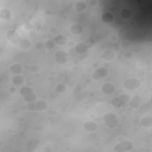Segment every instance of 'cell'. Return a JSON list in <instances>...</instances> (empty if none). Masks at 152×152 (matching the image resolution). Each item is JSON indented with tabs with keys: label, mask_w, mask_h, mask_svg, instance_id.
Instances as JSON below:
<instances>
[{
	"label": "cell",
	"mask_w": 152,
	"mask_h": 152,
	"mask_svg": "<svg viewBox=\"0 0 152 152\" xmlns=\"http://www.w3.org/2000/svg\"><path fill=\"white\" fill-rule=\"evenodd\" d=\"M131 96L126 93H122L112 97L110 100V104L115 108L119 109L125 106L129 102Z\"/></svg>",
	"instance_id": "6da1fadb"
},
{
	"label": "cell",
	"mask_w": 152,
	"mask_h": 152,
	"mask_svg": "<svg viewBox=\"0 0 152 152\" xmlns=\"http://www.w3.org/2000/svg\"><path fill=\"white\" fill-rule=\"evenodd\" d=\"M102 121L104 125L109 128H115L119 124V120L117 115L112 112H107L102 116Z\"/></svg>",
	"instance_id": "7a4b0ae2"
},
{
	"label": "cell",
	"mask_w": 152,
	"mask_h": 152,
	"mask_svg": "<svg viewBox=\"0 0 152 152\" xmlns=\"http://www.w3.org/2000/svg\"><path fill=\"white\" fill-rule=\"evenodd\" d=\"M26 107L27 110L31 112H43L48 109V103L45 100L38 99L36 102L27 103Z\"/></svg>",
	"instance_id": "3957f363"
},
{
	"label": "cell",
	"mask_w": 152,
	"mask_h": 152,
	"mask_svg": "<svg viewBox=\"0 0 152 152\" xmlns=\"http://www.w3.org/2000/svg\"><path fill=\"white\" fill-rule=\"evenodd\" d=\"M134 148V144L129 140H123L117 143L113 147V151L115 152H128L131 151Z\"/></svg>",
	"instance_id": "277c9868"
},
{
	"label": "cell",
	"mask_w": 152,
	"mask_h": 152,
	"mask_svg": "<svg viewBox=\"0 0 152 152\" xmlns=\"http://www.w3.org/2000/svg\"><path fill=\"white\" fill-rule=\"evenodd\" d=\"M141 84V81L139 78L133 77L125 80L123 83V87L126 90L132 91L140 88Z\"/></svg>",
	"instance_id": "5b68a950"
},
{
	"label": "cell",
	"mask_w": 152,
	"mask_h": 152,
	"mask_svg": "<svg viewBox=\"0 0 152 152\" xmlns=\"http://www.w3.org/2000/svg\"><path fill=\"white\" fill-rule=\"evenodd\" d=\"M5 37L8 41L13 45H18L22 39L18 32L14 28L10 29L7 31L5 33Z\"/></svg>",
	"instance_id": "8992f818"
},
{
	"label": "cell",
	"mask_w": 152,
	"mask_h": 152,
	"mask_svg": "<svg viewBox=\"0 0 152 152\" xmlns=\"http://www.w3.org/2000/svg\"><path fill=\"white\" fill-rule=\"evenodd\" d=\"M109 70L104 66H100L96 68L91 74V78L95 81L100 80L108 76Z\"/></svg>",
	"instance_id": "52a82bcc"
},
{
	"label": "cell",
	"mask_w": 152,
	"mask_h": 152,
	"mask_svg": "<svg viewBox=\"0 0 152 152\" xmlns=\"http://www.w3.org/2000/svg\"><path fill=\"white\" fill-rule=\"evenodd\" d=\"M54 57L55 61L57 64L59 65H63L67 62L68 59V55L65 50L60 49L55 52L54 54Z\"/></svg>",
	"instance_id": "ba28073f"
},
{
	"label": "cell",
	"mask_w": 152,
	"mask_h": 152,
	"mask_svg": "<svg viewBox=\"0 0 152 152\" xmlns=\"http://www.w3.org/2000/svg\"><path fill=\"white\" fill-rule=\"evenodd\" d=\"M116 90L115 85L111 83H104L100 86L101 92L105 95L112 94Z\"/></svg>",
	"instance_id": "9c48e42d"
},
{
	"label": "cell",
	"mask_w": 152,
	"mask_h": 152,
	"mask_svg": "<svg viewBox=\"0 0 152 152\" xmlns=\"http://www.w3.org/2000/svg\"><path fill=\"white\" fill-rule=\"evenodd\" d=\"M142 102V98L140 95L135 94L131 97L130 100L128 102V105L129 107L132 109H137L140 106Z\"/></svg>",
	"instance_id": "30bf717a"
},
{
	"label": "cell",
	"mask_w": 152,
	"mask_h": 152,
	"mask_svg": "<svg viewBox=\"0 0 152 152\" xmlns=\"http://www.w3.org/2000/svg\"><path fill=\"white\" fill-rule=\"evenodd\" d=\"M98 128L97 124L93 121H86L82 125L83 129L87 132H93Z\"/></svg>",
	"instance_id": "8fae6325"
},
{
	"label": "cell",
	"mask_w": 152,
	"mask_h": 152,
	"mask_svg": "<svg viewBox=\"0 0 152 152\" xmlns=\"http://www.w3.org/2000/svg\"><path fill=\"white\" fill-rule=\"evenodd\" d=\"M53 40L56 45L59 46H63L68 43V37L66 34L64 33H59L55 36Z\"/></svg>",
	"instance_id": "7c38bea8"
},
{
	"label": "cell",
	"mask_w": 152,
	"mask_h": 152,
	"mask_svg": "<svg viewBox=\"0 0 152 152\" xmlns=\"http://www.w3.org/2000/svg\"><path fill=\"white\" fill-rule=\"evenodd\" d=\"M74 50L75 52L80 55H83L86 53L88 50V46L83 42H80L77 43L74 46Z\"/></svg>",
	"instance_id": "4fadbf2b"
},
{
	"label": "cell",
	"mask_w": 152,
	"mask_h": 152,
	"mask_svg": "<svg viewBox=\"0 0 152 152\" xmlns=\"http://www.w3.org/2000/svg\"><path fill=\"white\" fill-rule=\"evenodd\" d=\"M84 31L83 27L79 23H74L69 27V32L74 36H79Z\"/></svg>",
	"instance_id": "5bb4252c"
},
{
	"label": "cell",
	"mask_w": 152,
	"mask_h": 152,
	"mask_svg": "<svg viewBox=\"0 0 152 152\" xmlns=\"http://www.w3.org/2000/svg\"><path fill=\"white\" fill-rule=\"evenodd\" d=\"M115 52L111 49H107L103 51L102 54V59L106 62H111L116 58Z\"/></svg>",
	"instance_id": "9a60e30c"
},
{
	"label": "cell",
	"mask_w": 152,
	"mask_h": 152,
	"mask_svg": "<svg viewBox=\"0 0 152 152\" xmlns=\"http://www.w3.org/2000/svg\"><path fill=\"white\" fill-rule=\"evenodd\" d=\"M114 15L109 11H105L103 12L100 16V20L102 23L104 24H110L114 21Z\"/></svg>",
	"instance_id": "2e32d148"
},
{
	"label": "cell",
	"mask_w": 152,
	"mask_h": 152,
	"mask_svg": "<svg viewBox=\"0 0 152 152\" xmlns=\"http://www.w3.org/2000/svg\"><path fill=\"white\" fill-rule=\"evenodd\" d=\"M23 66L20 64L17 63L11 64L8 68L9 72L13 75L21 74L23 72Z\"/></svg>",
	"instance_id": "e0dca14e"
},
{
	"label": "cell",
	"mask_w": 152,
	"mask_h": 152,
	"mask_svg": "<svg viewBox=\"0 0 152 152\" xmlns=\"http://www.w3.org/2000/svg\"><path fill=\"white\" fill-rule=\"evenodd\" d=\"M87 4L83 1H77L74 3V10L78 13L84 12L87 10Z\"/></svg>",
	"instance_id": "ac0fdd59"
},
{
	"label": "cell",
	"mask_w": 152,
	"mask_h": 152,
	"mask_svg": "<svg viewBox=\"0 0 152 152\" xmlns=\"http://www.w3.org/2000/svg\"><path fill=\"white\" fill-rule=\"evenodd\" d=\"M12 18V12L10 10L3 8L0 11V18L3 21H9Z\"/></svg>",
	"instance_id": "d6986e66"
},
{
	"label": "cell",
	"mask_w": 152,
	"mask_h": 152,
	"mask_svg": "<svg viewBox=\"0 0 152 152\" xmlns=\"http://www.w3.org/2000/svg\"><path fill=\"white\" fill-rule=\"evenodd\" d=\"M18 46L19 49H20L21 50H28L31 46V42L30 40L27 38H22Z\"/></svg>",
	"instance_id": "ffe728a7"
},
{
	"label": "cell",
	"mask_w": 152,
	"mask_h": 152,
	"mask_svg": "<svg viewBox=\"0 0 152 152\" xmlns=\"http://www.w3.org/2000/svg\"><path fill=\"white\" fill-rule=\"evenodd\" d=\"M141 125L147 128H150L152 126V117L151 116H145L141 119Z\"/></svg>",
	"instance_id": "44dd1931"
},
{
	"label": "cell",
	"mask_w": 152,
	"mask_h": 152,
	"mask_svg": "<svg viewBox=\"0 0 152 152\" xmlns=\"http://www.w3.org/2000/svg\"><path fill=\"white\" fill-rule=\"evenodd\" d=\"M11 82L15 86H21L25 82V78L21 74L14 75L11 79Z\"/></svg>",
	"instance_id": "7402d4cb"
},
{
	"label": "cell",
	"mask_w": 152,
	"mask_h": 152,
	"mask_svg": "<svg viewBox=\"0 0 152 152\" xmlns=\"http://www.w3.org/2000/svg\"><path fill=\"white\" fill-rule=\"evenodd\" d=\"M119 15L122 19L128 20L132 17V13L130 9L127 8H124L121 10L119 12Z\"/></svg>",
	"instance_id": "603a6c76"
},
{
	"label": "cell",
	"mask_w": 152,
	"mask_h": 152,
	"mask_svg": "<svg viewBox=\"0 0 152 152\" xmlns=\"http://www.w3.org/2000/svg\"><path fill=\"white\" fill-rule=\"evenodd\" d=\"M34 92V90L33 89V88L30 86H23L20 89V91H19V93H20V94L24 97L25 96L32 93Z\"/></svg>",
	"instance_id": "cb8c5ba5"
},
{
	"label": "cell",
	"mask_w": 152,
	"mask_h": 152,
	"mask_svg": "<svg viewBox=\"0 0 152 152\" xmlns=\"http://www.w3.org/2000/svg\"><path fill=\"white\" fill-rule=\"evenodd\" d=\"M23 98H24V102H26L27 103H31V102L37 101L39 99V97L36 93L33 92V93L25 96Z\"/></svg>",
	"instance_id": "d4e9b609"
},
{
	"label": "cell",
	"mask_w": 152,
	"mask_h": 152,
	"mask_svg": "<svg viewBox=\"0 0 152 152\" xmlns=\"http://www.w3.org/2000/svg\"><path fill=\"white\" fill-rule=\"evenodd\" d=\"M44 48L47 50H52L55 48L56 43L52 39H48L44 42Z\"/></svg>",
	"instance_id": "484cf974"
},
{
	"label": "cell",
	"mask_w": 152,
	"mask_h": 152,
	"mask_svg": "<svg viewBox=\"0 0 152 152\" xmlns=\"http://www.w3.org/2000/svg\"><path fill=\"white\" fill-rule=\"evenodd\" d=\"M55 90L57 93L59 94H63L66 91V86L64 84L60 83L56 86Z\"/></svg>",
	"instance_id": "4316f807"
},
{
	"label": "cell",
	"mask_w": 152,
	"mask_h": 152,
	"mask_svg": "<svg viewBox=\"0 0 152 152\" xmlns=\"http://www.w3.org/2000/svg\"><path fill=\"white\" fill-rule=\"evenodd\" d=\"M132 45V43L129 41H123L120 44V47L122 49H128Z\"/></svg>",
	"instance_id": "83f0119b"
},
{
	"label": "cell",
	"mask_w": 152,
	"mask_h": 152,
	"mask_svg": "<svg viewBox=\"0 0 152 152\" xmlns=\"http://www.w3.org/2000/svg\"><path fill=\"white\" fill-rule=\"evenodd\" d=\"M23 27H24V30H26V31H30L33 29V24L27 21L24 24Z\"/></svg>",
	"instance_id": "f1b7e54d"
},
{
	"label": "cell",
	"mask_w": 152,
	"mask_h": 152,
	"mask_svg": "<svg viewBox=\"0 0 152 152\" xmlns=\"http://www.w3.org/2000/svg\"><path fill=\"white\" fill-rule=\"evenodd\" d=\"M40 69V66L39 65H37V64H34V65H31V67H30V70L33 73H36V72H39Z\"/></svg>",
	"instance_id": "f546056e"
},
{
	"label": "cell",
	"mask_w": 152,
	"mask_h": 152,
	"mask_svg": "<svg viewBox=\"0 0 152 152\" xmlns=\"http://www.w3.org/2000/svg\"><path fill=\"white\" fill-rule=\"evenodd\" d=\"M34 46L37 49L41 50L43 49V48H44V43L41 41H38L35 43Z\"/></svg>",
	"instance_id": "4dcf8cb0"
},
{
	"label": "cell",
	"mask_w": 152,
	"mask_h": 152,
	"mask_svg": "<svg viewBox=\"0 0 152 152\" xmlns=\"http://www.w3.org/2000/svg\"><path fill=\"white\" fill-rule=\"evenodd\" d=\"M99 1L98 0H90L88 1V4L91 7H95L97 6L99 4Z\"/></svg>",
	"instance_id": "1f68e13d"
},
{
	"label": "cell",
	"mask_w": 152,
	"mask_h": 152,
	"mask_svg": "<svg viewBox=\"0 0 152 152\" xmlns=\"http://www.w3.org/2000/svg\"><path fill=\"white\" fill-rule=\"evenodd\" d=\"M133 56V54L132 52H125L124 54V56L125 58L126 59H131Z\"/></svg>",
	"instance_id": "d6a6232c"
},
{
	"label": "cell",
	"mask_w": 152,
	"mask_h": 152,
	"mask_svg": "<svg viewBox=\"0 0 152 152\" xmlns=\"http://www.w3.org/2000/svg\"><path fill=\"white\" fill-rule=\"evenodd\" d=\"M58 31V28L55 26H51L49 28V31L52 33V34H55Z\"/></svg>",
	"instance_id": "836d02e7"
},
{
	"label": "cell",
	"mask_w": 152,
	"mask_h": 152,
	"mask_svg": "<svg viewBox=\"0 0 152 152\" xmlns=\"http://www.w3.org/2000/svg\"><path fill=\"white\" fill-rule=\"evenodd\" d=\"M8 92L11 94H14L17 92V88L14 87H11L8 88Z\"/></svg>",
	"instance_id": "e575fe53"
}]
</instances>
